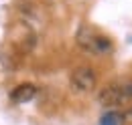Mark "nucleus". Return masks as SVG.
<instances>
[{"label":"nucleus","mask_w":132,"mask_h":125,"mask_svg":"<svg viewBox=\"0 0 132 125\" xmlns=\"http://www.w3.org/2000/svg\"><path fill=\"white\" fill-rule=\"evenodd\" d=\"M132 99V79H120L106 85L98 95V101L104 107H118Z\"/></svg>","instance_id":"obj_1"},{"label":"nucleus","mask_w":132,"mask_h":125,"mask_svg":"<svg viewBox=\"0 0 132 125\" xmlns=\"http://www.w3.org/2000/svg\"><path fill=\"white\" fill-rule=\"evenodd\" d=\"M77 45L83 50L94 53V55H110L114 50V45L108 36L100 34L98 30H94L89 26H81L77 30Z\"/></svg>","instance_id":"obj_2"},{"label":"nucleus","mask_w":132,"mask_h":125,"mask_svg":"<svg viewBox=\"0 0 132 125\" xmlns=\"http://www.w3.org/2000/svg\"><path fill=\"white\" fill-rule=\"evenodd\" d=\"M71 89L77 91V93H89L96 89L98 85V75L92 67H77L73 73H71Z\"/></svg>","instance_id":"obj_3"},{"label":"nucleus","mask_w":132,"mask_h":125,"mask_svg":"<svg viewBox=\"0 0 132 125\" xmlns=\"http://www.w3.org/2000/svg\"><path fill=\"white\" fill-rule=\"evenodd\" d=\"M35 95H37V87L31 85V83H22V85L14 87V91L10 93V99L14 103H27V101L33 99Z\"/></svg>","instance_id":"obj_4"},{"label":"nucleus","mask_w":132,"mask_h":125,"mask_svg":"<svg viewBox=\"0 0 132 125\" xmlns=\"http://www.w3.org/2000/svg\"><path fill=\"white\" fill-rule=\"evenodd\" d=\"M120 123H122V125H132V107H130V109H126V111H124V115H122Z\"/></svg>","instance_id":"obj_5"},{"label":"nucleus","mask_w":132,"mask_h":125,"mask_svg":"<svg viewBox=\"0 0 132 125\" xmlns=\"http://www.w3.org/2000/svg\"><path fill=\"white\" fill-rule=\"evenodd\" d=\"M118 123H120L118 115H106L104 121H102V125H118Z\"/></svg>","instance_id":"obj_6"}]
</instances>
